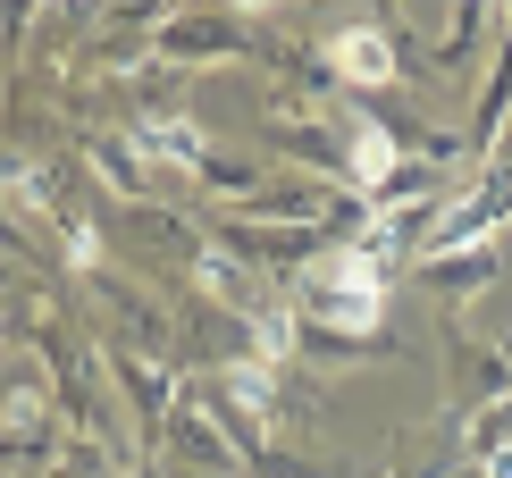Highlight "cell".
I'll return each instance as SVG.
<instances>
[{"mask_svg":"<svg viewBox=\"0 0 512 478\" xmlns=\"http://www.w3.org/2000/svg\"><path fill=\"white\" fill-rule=\"evenodd\" d=\"M328 68L345 76V84H387L395 76V51H387V34H370V26H345L328 42Z\"/></svg>","mask_w":512,"mask_h":478,"instance_id":"7a4b0ae2","label":"cell"},{"mask_svg":"<svg viewBox=\"0 0 512 478\" xmlns=\"http://www.w3.org/2000/svg\"><path fill=\"white\" fill-rule=\"evenodd\" d=\"M311 302L336 319V328H370V319H378V302H387V235L328 252V260L311 269Z\"/></svg>","mask_w":512,"mask_h":478,"instance_id":"6da1fadb","label":"cell"},{"mask_svg":"<svg viewBox=\"0 0 512 478\" xmlns=\"http://www.w3.org/2000/svg\"><path fill=\"white\" fill-rule=\"evenodd\" d=\"M496 478H512V453H504V462H496Z\"/></svg>","mask_w":512,"mask_h":478,"instance_id":"277c9868","label":"cell"},{"mask_svg":"<svg viewBox=\"0 0 512 478\" xmlns=\"http://www.w3.org/2000/svg\"><path fill=\"white\" fill-rule=\"evenodd\" d=\"M353 177L361 185H387L395 177V143L378 135V126H361V135H353Z\"/></svg>","mask_w":512,"mask_h":478,"instance_id":"3957f363","label":"cell"}]
</instances>
